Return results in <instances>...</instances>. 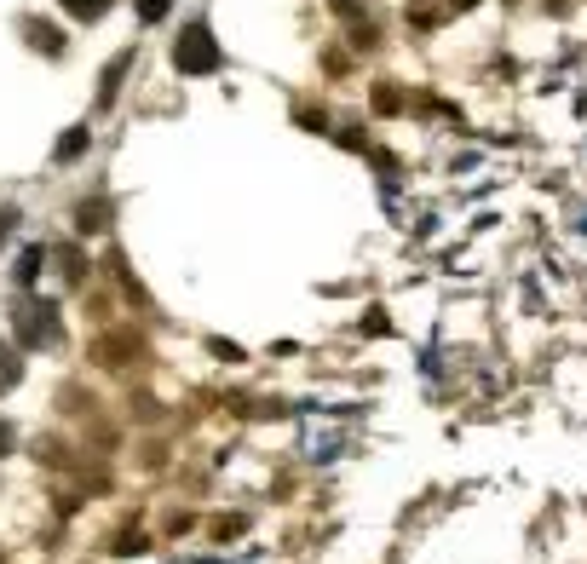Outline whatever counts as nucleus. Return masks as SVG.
Here are the masks:
<instances>
[{"label":"nucleus","instance_id":"obj_2","mask_svg":"<svg viewBox=\"0 0 587 564\" xmlns=\"http://www.w3.org/2000/svg\"><path fill=\"white\" fill-rule=\"evenodd\" d=\"M104 6H110V0H70V12H81V18H98Z\"/></svg>","mask_w":587,"mask_h":564},{"label":"nucleus","instance_id":"obj_1","mask_svg":"<svg viewBox=\"0 0 587 564\" xmlns=\"http://www.w3.org/2000/svg\"><path fill=\"white\" fill-rule=\"evenodd\" d=\"M173 64H179L185 75H208V70H219V47H213L208 24H190L185 35H179V47H173Z\"/></svg>","mask_w":587,"mask_h":564},{"label":"nucleus","instance_id":"obj_4","mask_svg":"<svg viewBox=\"0 0 587 564\" xmlns=\"http://www.w3.org/2000/svg\"><path fill=\"white\" fill-rule=\"evenodd\" d=\"M167 12V0H144V18H162Z\"/></svg>","mask_w":587,"mask_h":564},{"label":"nucleus","instance_id":"obj_3","mask_svg":"<svg viewBox=\"0 0 587 564\" xmlns=\"http://www.w3.org/2000/svg\"><path fill=\"white\" fill-rule=\"evenodd\" d=\"M398 104H403L398 87H380V93H375V110H398Z\"/></svg>","mask_w":587,"mask_h":564}]
</instances>
